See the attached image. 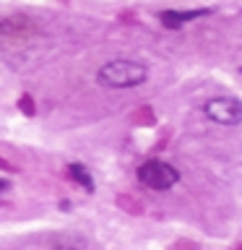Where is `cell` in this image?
<instances>
[{
    "label": "cell",
    "mask_w": 242,
    "mask_h": 250,
    "mask_svg": "<svg viewBox=\"0 0 242 250\" xmlns=\"http://www.w3.org/2000/svg\"><path fill=\"white\" fill-rule=\"evenodd\" d=\"M148 81V65L141 60H128V58H117L104 62L97 70V83L104 86V89H136V86Z\"/></svg>",
    "instance_id": "1"
},
{
    "label": "cell",
    "mask_w": 242,
    "mask_h": 250,
    "mask_svg": "<svg viewBox=\"0 0 242 250\" xmlns=\"http://www.w3.org/2000/svg\"><path fill=\"white\" fill-rule=\"evenodd\" d=\"M136 180L143 188H148V190L164 193L180 183V172H177V167H172L164 159H146L143 164H138Z\"/></svg>",
    "instance_id": "2"
},
{
    "label": "cell",
    "mask_w": 242,
    "mask_h": 250,
    "mask_svg": "<svg viewBox=\"0 0 242 250\" xmlns=\"http://www.w3.org/2000/svg\"><path fill=\"white\" fill-rule=\"evenodd\" d=\"M203 115L216 125L234 128V125H242V102L237 97H211L203 104Z\"/></svg>",
    "instance_id": "3"
},
{
    "label": "cell",
    "mask_w": 242,
    "mask_h": 250,
    "mask_svg": "<svg viewBox=\"0 0 242 250\" xmlns=\"http://www.w3.org/2000/svg\"><path fill=\"white\" fill-rule=\"evenodd\" d=\"M34 34V23L26 16H0V44L21 42Z\"/></svg>",
    "instance_id": "4"
},
{
    "label": "cell",
    "mask_w": 242,
    "mask_h": 250,
    "mask_svg": "<svg viewBox=\"0 0 242 250\" xmlns=\"http://www.w3.org/2000/svg\"><path fill=\"white\" fill-rule=\"evenodd\" d=\"M208 13H211V8H193V11H177V8H167V11H159V21H161L164 29L177 31V29L187 26L190 21L203 19V16H208Z\"/></svg>",
    "instance_id": "5"
},
{
    "label": "cell",
    "mask_w": 242,
    "mask_h": 250,
    "mask_svg": "<svg viewBox=\"0 0 242 250\" xmlns=\"http://www.w3.org/2000/svg\"><path fill=\"white\" fill-rule=\"evenodd\" d=\"M47 245H50V250H86L89 248V240L81 232L65 229V232H52L47 237Z\"/></svg>",
    "instance_id": "6"
},
{
    "label": "cell",
    "mask_w": 242,
    "mask_h": 250,
    "mask_svg": "<svg viewBox=\"0 0 242 250\" xmlns=\"http://www.w3.org/2000/svg\"><path fill=\"white\" fill-rule=\"evenodd\" d=\"M68 177L73 180L76 185H81L86 193H94V190H97V183H94L89 167H83V164H78V162L68 164Z\"/></svg>",
    "instance_id": "7"
},
{
    "label": "cell",
    "mask_w": 242,
    "mask_h": 250,
    "mask_svg": "<svg viewBox=\"0 0 242 250\" xmlns=\"http://www.w3.org/2000/svg\"><path fill=\"white\" fill-rule=\"evenodd\" d=\"M117 206H120L122 211H128V214H143V206L136 201V198H130V195H117Z\"/></svg>",
    "instance_id": "8"
},
{
    "label": "cell",
    "mask_w": 242,
    "mask_h": 250,
    "mask_svg": "<svg viewBox=\"0 0 242 250\" xmlns=\"http://www.w3.org/2000/svg\"><path fill=\"white\" fill-rule=\"evenodd\" d=\"M16 104H19V109L26 117H34V112H37V107H34V99L29 97V94H21L19 97V102H16Z\"/></svg>",
    "instance_id": "9"
},
{
    "label": "cell",
    "mask_w": 242,
    "mask_h": 250,
    "mask_svg": "<svg viewBox=\"0 0 242 250\" xmlns=\"http://www.w3.org/2000/svg\"><path fill=\"white\" fill-rule=\"evenodd\" d=\"M154 120L156 117H154V112L148 107H141L138 112L133 115V123H141V125H154Z\"/></svg>",
    "instance_id": "10"
},
{
    "label": "cell",
    "mask_w": 242,
    "mask_h": 250,
    "mask_svg": "<svg viewBox=\"0 0 242 250\" xmlns=\"http://www.w3.org/2000/svg\"><path fill=\"white\" fill-rule=\"evenodd\" d=\"M0 169H3V172H16V167L8 159H0Z\"/></svg>",
    "instance_id": "11"
},
{
    "label": "cell",
    "mask_w": 242,
    "mask_h": 250,
    "mask_svg": "<svg viewBox=\"0 0 242 250\" xmlns=\"http://www.w3.org/2000/svg\"><path fill=\"white\" fill-rule=\"evenodd\" d=\"M8 190H11V183H8V180H3V177H0V193H8Z\"/></svg>",
    "instance_id": "12"
},
{
    "label": "cell",
    "mask_w": 242,
    "mask_h": 250,
    "mask_svg": "<svg viewBox=\"0 0 242 250\" xmlns=\"http://www.w3.org/2000/svg\"><path fill=\"white\" fill-rule=\"evenodd\" d=\"M234 250H242V245H237V248H234Z\"/></svg>",
    "instance_id": "13"
},
{
    "label": "cell",
    "mask_w": 242,
    "mask_h": 250,
    "mask_svg": "<svg viewBox=\"0 0 242 250\" xmlns=\"http://www.w3.org/2000/svg\"><path fill=\"white\" fill-rule=\"evenodd\" d=\"M240 73H242V68H240Z\"/></svg>",
    "instance_id": "14"
}]
</instances>
